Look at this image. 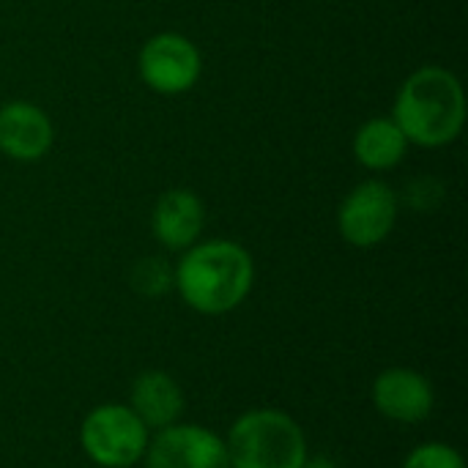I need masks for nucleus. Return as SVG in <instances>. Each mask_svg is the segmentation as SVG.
Returning a JSON list of instances; mask_svg holds the SVG:
<instances>
[{
  "instance_id": "1a4fd4ad",
  "label": "nucleus",
  "mask_w": 468,
  "mask_h": 468,
  "mask_svg": "<svg viewBox=\"0 0 468 468\" xmlns=\"http://www.w3.org/2000/svg\"><path fill=\"white\" fill-rule=\"evenodd\" d=\"M55 140L49 115L30 101H8L0 107V154L14 162H38Z\"/></svg>"
},
{
  "instance_id": "9d476101",
  "label": "nucleus",
  "mask_w": 468,
  "mask_h": 468,
  "mask_svg": "<svg viewBox=\"0 0 468 468\" xmlns=\"http://www.w3.org/2000/svg\"><path fill=\"white\" fill-rule=\"evenodd\" d=\"M206 225V208L203 200L192 189H167L151 214V230L154 239L167 250H189L197 244Z\"/></svg>"
},
{
  "instance_id": "f257e3e1",
  "label": "nucleus",
  "mask_w": 468,
  "mask_h": 468,
  "mask_svg": "<svg viewBox=\"0 0 468 468\" xmlns=\"http://www.w3.org/2000/svg\"><path fill=\"white\" fill-rule=\"evenodd\" d=\"M178 296L200 315H225L236 310L255 285L252 255L225 239L192 244L173 266Z\"/></svg>"
},
{
  "instance_id": "4468645a",
  "label": "nucleus",
  "mask_w": 468,
  "mask_h": 468,
  "mask_svg": "<svg viewBox=\"0 0 468 468\" xmlns=\"http://www.w3.org/2000/svg\"><path fill=\"white\" fill-rule=\"evenodd\" d=\"M403 468H466V461L455 447L444 441H425L406 455Z\"/></svg>"
},
{
  "instance_id": "20e7f679",
  "label": "nucleus",
  "mask_w": 468,
  "mask_h": 468,
  "mask_svg": "<svg viewBox=\"0 0 468 468\" xmlns=\"http://www.w3.org/2000/svg\"><path fill=\"white\" fill-rule=\"evenodd\" d=\"M151 431L140 417L121 403H101L85 414L80 444L90 463L99 468H132L145 458Z\"/></svg>"
},
{
  "instance_id": "39448f33",
  "label": "nucleus",
  "mask_w": 468,
  "mask_h": 468,
  "mask_svg": "<svg viewBox=\"0 0 468 468\" xmlns=\"http://www.w3.org/2000/svg\"><path fill=\"white\" fill-rule=\"evenodd\" d=\"M398 211L400 200L389 184L376 178L362 181L343 197L337 208V230L351 247L370 250L387 241L398 222Z\"/></svg>"
},
{
  "instance_id": "f8f14e48",
  "label": "nucleus",
  "mask_w": 468,
  "mask_h": 468,
  "mask_svg": "<svg viewBox=\"0 0 468 468\" xmlns=\"http://www.w3.org/2000/svg\"><path fill=\"white\" fill-rule=\"evenodd\" d=\"M409 140L392 118H370L354 137V156L367 170H389L403 162Z\"/></svg>"
},
{
  "instance_id": "9b49d317",
  "label": "nucleus",
  "mask_w": 468,
  "mask_h": 468,
  "mask_svg": "<svg viewBox=\"0 0 468 468\" xmlns=\"http://www.w3.org/2000/svg\"><path fill=\"white\" fill-rule=\"evenodd\" d=\"M126 406L140 417V422L148 431H162V428H170V425L181 422L186 398H184V389L178 387V381L170 373L145 370L132 381Z\"/></svg>"
},
{
  "instance_id": "7ed1b4c3",
  "label": "nucleus",
  "mask_w": 468,
  "mask_h": 468,
  "mask_svg": "<svg viewBox=\"0 0 468 468\" xmlns=\"http://www.w3.org/2000/svg\"><path fill=\"white\" fill-rule=\"evenodd\" d=\"M230 468H302L307 439L302 425L280 409L244 411L225 439Z\"/></svg>"
},
{
  "instance_id": "f03ea898",
  "label": "nucleus",
  "mask_w": 468,
  "mask_h": 468,
  "mask_svg": "<svg viewBox=\"0 0 468 468\" xmlns=\"http://www.w3.org/2000/svg\"><path fill=\"white\" fill-rule=\"evenodd\" d=\"M392 121L409 143L439 148L463 132L466 99L461 80L441 66L417 69L398 90Z\"/></svg>"
},
{
  "instance_id": "0eeeda50",
  "label": "nucleus",
  "mask_w": 468,
  "mask_h": 468,
  "mask_svg": "<svg viewBox=\"0 0 468 468\" xmlns=\"http://www.w3.org/2000/svg\"><path fill=\"white\" fill-rule=\"evenodd\" d=\"M145 468H230L225 439L195 422H176L148 439Z\"/></svg>"
},
{
  "instance_id": "423d86ee",
  "label": "nucleus",
  "mask_w": 468,
  "mask_h": 468,
  "mask_svg": "<svg viewBox=\"0 0 468 468\" xmlns=\"http://www.w3.org/2000/svg\"><path fill=\"white\" fill-rule=\"evenodd\" d=\"M137 69L151 90L162 96H178L195 88L203 71V60L197 47L186 36L156 33L143 44Z\"/></svg>"
},
{
  "instance_id": "2eb2a0df",
  "label": "nucleus",
  "mask_w": 468,
  "mask_h": 468,
  "mask_svg": "<svg viewBox=\"0 0 468 468\" xmlns=\"http://www.w3.org/2000/svg\"><path fill=\"white\" fill-rule=\"evenodd\" d=\"M302 468H340V463L335 458H329V455H315V458L307 455Z\"/></svg>"
},
{
  "instance_id": "ddd939ff",
  "label": "nucleus",
  "mask_w": 468,
  "mask_h": 468,
  "mask_svg": "<svg viewBox=\"0 0 468 468\" xmlns=\"http://www.w3.org/2000/svg\"><path fill=\"white\" fill-rule=\"evenodd\" d=\"M129 282H132L134 293H140L145 299H159L176 288V274H173V266L167 261L143 258L132 266Z\"/></svg>"
},
{
  "instance_id": "6e6552de",
  "label": "nucleus",
  "mask_w": 468,
  "mask_h": 468,
  "mask_svg": "<svg viewBox=\"0 0 468 468\" xmlns=\"http://www.w3.org/2000/svg\"><path fill=\"white\" fill-rule=\"evenodd\" d=\"M373 406L381 417L400 425H420L433 414V384L411 367H387L376 376L370 389Z\"/></svg>"
}]
</instances>
